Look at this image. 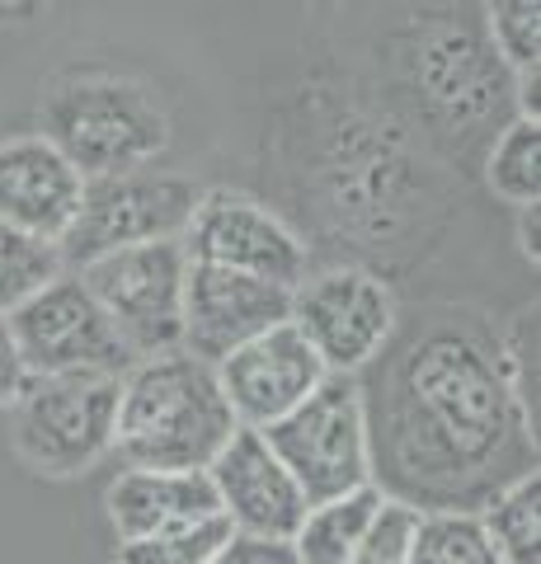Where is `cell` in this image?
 Segmentation results:
<instances>
[{
	"instance_id": "6da1fadb",
	"label": "cell",
	"mask_w": 541,
	"mask_h": 564,
	"mask_svg": "<svg viewBox=\"0 0 541 564\" xmlns=\"http://www.w3.org/2000/svg\"><path fill=\"white\" fill-rule=\"evenodd\" d=\"M363 381L372 485L424 508H476L537 470V429L504 372L499 334L466 306L424 311Z\"/></svg>"
},
{
	"instance_id": "7a4b0ae2",
	"label": "cell",
	"mask_w": 541,
	"mask_h": 564,
	"mask_svg": "<svg viewBox=\"0 0 541 564\" xmlns=\"http://www.w3.org/2000/svg\"><path fill=\"white\" fill-rule=\"evenodd\" d=\"M240 429L217 367L188 348L137 358L118 381L113 452L142 470H207Z\"/></svg>"
},
{
	"instance_id": "3957f363",
	"label": "cell",
	"mask_w": 541,
	"mask_h": 564,
	"mask_svg": "<svg viewBox=\"0 0 541 564\" xmlns=\"http://www.w3.org/2000/svg\"><path fill=\"white\" fill-rule=\"evenodd\" d=\"M43 137L85 180L142 170L170 147V113L151 85L113 70H72L43 95Z\"/></svg>"
},
{
	"instance_id": "277c9868",
	"label": "cell",
	"mask_w": 541,
	"mask_h": 564,
	"mask_svg": "<svg viewBox=\"0 0 541 564\" xmlns=\"http://www.w3.org/2000/svg\"><path fill=\"white\" fill-rule=\"evenodd\" d=\"M259 433L278 452V462L292 470V480L302 485L306 503L372 485V447L358 372H329L296 410Z\"/></svg>"
},
{
	"instance_id": "5b68a950",
	"label": "cell",
	"mask_w": 541,
	"mask_h": 564,
	"mask_svg": "<svg viewBox=\"0 0 541 564\" xmlns=\"http://www.w3.org/2000/svg\"><path fill=\"white\" fill-rule=\"evenodd\" d=\"M10 410L20 462L72 480L113 452L118 377H24Z\"/></svg>"
},
{
	"instance_id": "8992f818",
	"label": "cell",
	"mask_w": 541,
	"mask_h": 564,
	"mask_svg": "<svg viewBox=\"0 0 541 564\" xmlns=\"http://www.w3.org/2000/svg\"><path fill=\"white\" fill-rule=\"evenodd\" d=\"M10 329L20 344L29 377H128L137 352L95 302L76 269H62L24 306L10 311Z\"/></svg>"
},
{
	"instance_id": "52a82bcc",
	"label": "cell",
	"mask_w": 541,
	"mask_h": 564,
	"mask_svg": "<svg viewBox=\"0 0 541 564\" xmlns=\"http://www.w3.org/2000/svg\"><path fill=\"white\" fill-rule=\"evenodd\" d=\"M198 193L203 188H194V180L155 174L147 165L85 180L76 221L66 226V236L57 240L62 263L66 269H80V263H90V259L109 254V250H123V245L184 236Z\"/></svg>"
},
{
	"instance_id": "ba28073f",
	"label": "cell",
	"mask_w": 541,
	"mask_h": 564,
	"mask_svg": "<svg viewBox=\"0 0 541 564\" xmlns=\"http://www.w3.org/2000/svg\"><path fill=\"white\" fill-rule=\"evenodd\" d=\"M80 282L95 292V302L109 311V321L128 339L137 358L180 348L184 334V273L188 254L184 240H147L123 245L90 263H80Z\"/></svg>"
},
{
	"instance_id": "9c48e42d",
	"label": "cell",
	"mask_w": 541,
	"mask_h": 564,
	"mask_svg": "<svg viewBox=\"0 0 541 564\" xmlns=\"http://www.w3.org/2000/svg\"><path fill=\"white\" fill-rule=\"evenodd\" d=\"M288 321L302 329V339L316 348L329 372H363L387 348L400 306L377 273L339 263L296 282Z\"/></svg>"
},
{
	"instance_id": "30bf717a",
	"label": "cell",
	"mask_w": 541,
	"mask_h": 564,
	"mask_svg": "<svg viewBox=\"0 0 541 564\" xmlns=\"http://www.w3.org/2000/svg\"><path fill=\"white\" fill-rule=\"evenodd\" d=\"M405 70L424 113L462 137H476V128L490 122L495 104L513 95V70L499 62L490 39L452 20L414 29L405 47Z\"/></svg>"
},
{
	"instance_id": "8fae6325",
	"label": "cell",
	"mask_w": 541,
	"mask_h": 564,
	"mask_svg": "<svg viewBox=\"0 0 541 564\" xmlns=\"http://www.w3.org/2000/svg\"><path fill=\"white\" fill-rule=\"evenodd\" d=\"M180 240L188 259L259 273V278L283 282V288H296L311 269L306 240L273 207L250 198V193H231V188L198 193L194 217H188Z\"/></svg>"
},
{
	"instance_id": "7c38bea8",
	"label": "cell",
	"mask_w": 541,
	"mask_h": 564,
	"mask_svg": "<svg viewBox=\"0 0 541 564\" xmlns=\"http://www.w3.org/2000/svg\"><path fill=\"white\" fill-rule=\"evenodd\" d=\"M288 311H292V288H283V282L188 259L180 348H188L203 362H221L226 352L255 339V334L283 325Z\"/></svg>"
},
{
	"instance_id": "4fadbf2b",
	"label": "cell",
	"mask_w": 541,
	"mask_h": 564,
	"mask_svg": "<svg viewBox=\"0 0 541 564\" xmlns=\"http://www.w3.org/2000/svg\"><path fill=\"white\" fill-rule=\"evenodd\" d=\"M213 367L236 423H246V429H269L329 377V367L316 358V348L302 339L292 321L255 334Z\"/></svg>"
},
{
	"instance_id": "5bb4252c",
	"label": "cell",
	"mask_w": 541,
	"mask_h": 564,
	"mask_svg": "<svg viewBox=\"0 0 541 564\" xmlns=\"http://www.w3.org/2000/svg\"><path fill=\"white\" fill-rule=\"evenodd\" d=\"M207 480L217 489V503L236 532L292 541L296 522L306 513V494L292 480V470L278 462V452L264 443L259 429H240L226 437V447L213 456Z\"/></svg>"
},
{
	"instance_id": "9a60e30c",
	"label": "cell",
	"mask_w": 541,
	"mask_h": 564,
	"mask_svg": "<svg viewBox=\"0 0 541 564\" xmlns=\"http://www.w3.org/2000/svg\"><path fill=\"white\" fill-rule=\"evenodd\" d=\"M85 193V174L43 132L0 141V221L52 240L66 236Z\"/></svg>"
},
{
	"instance_id": "2e32d148",
	"label": "cell",
	"mask_w": 541,
	"mask_h": 564,
	"mask_svg": "<svg viewBox=\"0 0 541 564\" xmlns=\"http://www.w3.org/2000/svg\"><path fill=\"white\" fill-rule=\"evenodd\" d=\"M104 508H109L118 541L170 532V527H188L221 513L207 470H142V466L118 470V480L104 494Z\"/></svg>"
},
{
	"instance_id": "e0dca14e",
	"label": "cell",
	"mask_w": 541,
	"mask_h": 564,
	"mask_svg": "<svg viewBox=\"0 0 541 564\" xmlns=\"http://www.w3.org/2000/svg\"><path fill=\"white\" fill-rule=\"evenodd\" d=\"M377 503H381L377 485H358L348 494H335V499L306 503V513L292 532L296 564H344L368 518L377 513Z\"/></svg>"
},
{
	"instance_id": "ac0fdd59",
	"label": "cell",
	"mask_w": 541,
	"mask_h": 564,
	"mask_svg": "<svg viewBox=\"0 0 541 564\" xmlns=\"http://www.w3.org/2000/svg\"><path fill=\"white\" fill-rule=\"evenodd\" d=\"M480 527L504 564H541V475L528 470L490 494L480 508Z\"/></svg>"
},
{
	"instance_id": "d6986e66",
	"label": "cell",
	"mask_w": 541,
	"mask_h": 564,
	"mask_svg": "<svg viewBox=\"0 0 541 564\" xmlns=\"http://www.w3.org/2000/svg\"><path fill=\"white\" fill-rule=\"evenodd\" d=\"M485 184L513 207L541 198V118L513 113L495 132L485 151Z\"/></svg>"
},
{
	"instance_id": "ffe728a7",
	"label": "cell",
	"mask_w": 541,
	"mask_h": 564,
	"mask_svg": "<svg viewBox=\"0 0 541 564\" xmlns=\"http://www.w3.org/2000/svg\"><path fill=\"white\" fill-rule=\"evenodd\" d=\"M410 564H504L470 508H424L414 527Z\"/></svg>"
},
{
	"instance_id": "44dd1931",
	"label": "cell",
	"mask_w": 541,
	"mask_h": 564,
	"mask_svg": "<svg viewBox=\"0 0 541 564\" xmlns=\"http://www.w3.org/2000/svg\"><path fill=\"white\" fill-rule=\"evenodd\" d=\"M62 269H66L62 250L52 240H39V236L20 231V226L0 221V315L24 306L29 296L47 288Z\"/></svg>"
},
{
	"instance_id": "7402d4cb",
	"label": "cell",
	"mask_w": 541,
	"mask_h": 564,
	"mask_svg": "<svg viewBox=\"0 0 541 564\" xmlns=\"http://www.w3.org/2000/svg\"><path fill=\"white\" fill-rule=\"evenodd\" d=\"M231 532H236V527L226 522V513H213V518H203V522L170 527V532L118 541L113 564H207V560L217 555V545L231 536Z\"/></svg>"
},
{
	"instance_id": "603a6c76",
	"label": "cell",
	"mask_w": 541,
	"mask_h": 564,
	"mask_svg": "<svg viewBox=\"0 0 541 564\" xmlns=\"http://www.w3.org/2000/svg\"><path fill=\"white\" fill-rule=\"evenodd\" d=\"M485 39L513 76L541 70V0H485Z\"/></svg>"
},
{
	"instance_id": "cb8c5ba5",
	"label": "cell",
	"mask_w": 541,
	"mask_h": 564,
	"mask_svg": "<svg viewBox=\"0 0 541 564\" xmlns=\"http://www.w3.org/2000/svg\"><path fill=\"white\" fill-rule=\"evenodd\" d=\"M414 527H419V508L381 494L377 513L368 518V527H363V536L354 541L344 564H410Z\"/></svg>"
},
{
	"instance_id": "d4e9b609",
	"label": "cell",
	"mask_w": 541,
	"mask_h": 564,
	"mask_svg": "<svg viewBox=\"0 0 541 564\" xmlns=\"http://www.w3.org/2000/svg\"><path fill=\"white\" fill-rule=\"evenodd\" d=\"M207 564H296V551H292V541H278V536L231 532Z\"/></svg>"
},
{
	"instance_id": "484cf974",
	"label": "cell",
	"mask_w": 541,
	"mask_h": 564,
	"mask_svg": "<svg viewBox=\"0 0 541 564\" xmlns=\"http://www.w3.org/2000/svg\"><path fill=\"white\" fill-rule=\"evenodd\" d=\"M29 377V367L20 358V344H14V329H10V315H0V410H10L20 386Z\"/></svg>"
},
{
	"instance_id": "4316f807",
	"label": "cell",
	"mask_w": 541,
	"mask_h": 564,
	"mask_svg": "<svg viewBox=\"0 0 541 564\" xmlns=\"http://www.w3.org/2000/svg\"><path fill=\"white\" fill-rule=\"evenodd\" d=\"M518 245H522V254L537 263V203L518 207Z\"/></svg>"
},
{
	"instance_id": "83f0119b",
	"label": "cell",
	"mask_w": 541,
	"mask_h": 564,
	"mask_svg": "<svg viewBox=\"0 0 541 564\" xmlns=\"http://www.w3.org/2000/svg\"><path fill=\"white\" fill-rule=\"evenodd\" d=\"M10 14H33V10H47L52 0H6Z\"/></svg>"
},
{
	"instance_id": "f1b7e54d",
	"label": "cell",
	"mask_w": 541,
	"mask_h": 564,
	"mask_svg": "<svg viewBox=\"0 0 541 564\" xmlns=\"http://www.w3.org/2000/svg\"><path fill=\"white\" fill-rule=\"evenodd\" d=\"M10 20V6H6V0H0V24H6Z\"/></svg>"
}]
</instances>
